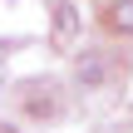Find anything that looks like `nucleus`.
Here are the masks:
<instances>
[{"label":"nucleus","mask_w":133,"mask_h":133,"mask_svg":"<svg viewBox=\"0 0 133 133\" xmlns=\"http://www.w3.org/2000/svg\"><path fill=\"white\" fill-rule=\"evenodd\" d=\"M79 35H84L79 5H74V0H54V15H49V44H54L59 54H69V49L79 44Z\"/></svg>","instance_id":"nucleus-1"},{"label":"nucleus","mask_w":133,"mask_h":133,"mask_svg":"<svg viewBox=\"0 0 133 133\" xmlns=\"http://www.w3.org/2000/svg\"><path fill=\"white\" fill-rule=\"evenodd\" d=\"M99 79H104V59H99V49H89V54L79 59V84H84V89H94Z\"/></svg>","instance_id":"nucleus-2"},{"label":"nucleus","mask_w":133,"mask_h":133,"mask_svg":"<svg viewBox=\"0 0 133 133\" xmlns=\"http://www.w3.org/2000/svg\"><path fill=\"white\" fill-rule=\"evenodd\" d=\"M109 25L118 35H133V0H114L109 5Z\"/></svg>","instance_id":"nucleus-3"},{"label":"nucleus","mask_w":133,"mask_h":133,"mask_svg":"<svg viewBox=\"0 0 133 133\" xmlns=\"http://www.w3.org/2000/svg\"><path fill=\"white\" fill-rule=\"evenodd\" d=\"M0 133H15V128H0Z\"/></svg>","instance_id":"nucleus-4"},{"label":"nucleus","mask_w":133,"mask_h":133,"mask_svg":"<svg viewBox=\"0 0 133 133\" xmlns=\"http://www.w3.org/2000/svg\"><path fill=\"white\" fill-rule=\"evenodd\" d=\"M128 114H133V104H128Z\"/></svg>","instance_id":"nucleus-5"}]
</instances>
